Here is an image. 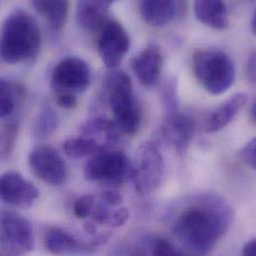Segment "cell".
Wrapping results in <instances>:
<instances>
[{"instance_id":"22","label":"cell","mask_w":256,"mask_h":256,"mask_svg":"<svg viewBox=\"0 0 256 256\" xmlns=\"http://www.w3.org/2000/svg\"><path fill=\"white\" fill-rule=\"evenodd\" d=\"M80 132L85 136H104L109 142H113L120 136V132L114 121L106 118H96L87 121L80 127Z\"/></svg>"},{"instance_id":"29","label":"cell","mask_w":256,"mask_h":256,"mask_svg":"<svg viewBox=\"0 0 256 256\" xmlns=\"http://www.w3.org/2000/svg\"><path fill=\"white\" fill-rule=\"evenodd\" d=\"M17 132H18V127L16 124H8L7 127L5 128V138H4V144H3V154H8L12 152L14 142H15V138L17 136Z\"/></svg>"},{"instance_id":"24","label":"cell","mask_w":256,"mask_h":256,"mask_svg":"<svg viewBox=\"0 0 256 256\" xmlns=\"http://www.w3.org/2000/svg\"><path fill=\"white\" fill-rule=\"evenodd\" d=\"M58 125L59 118L54 109L50 106H44L39 112L34 132L38 138H46L57 130Z\"/></svg>"},{"instance_id":"20","label":"cell","mask_w":256,"mask_h":256,"mask_svg":"<svg viewBox=\"0 0 256 256\" xmlns=\"http://www.w3.org/2000/svg\"><path fill=\"white\" fill-rule=\"evenodd\" d=\"M93 224L105 226L111 228L123 226L128 220V210L124 208H112L101 202L95 196V204L90 216Z\"/></svg>"},{"instance_id":"17","label":"cell","mask_w":256,"mask_h":256,"mask_svg":"<svg viewBox=\"0 0 256 256\" xmlns=\"http://www.w3.org/2000/svg\"><path fill=\"white\" fill-rule=\"evenodd\" d=\"M113 1L83 0L77 3V18L79 24L87 31L100 30L109 20L108 14Z\"/></svg>"},{"instance_id":"5","label":"cell","mask_w":256,"mask_h":256,"mask_svg":"<svg viewBox=\"0 0 256 256\" xmlns=\"http://www.w3.org/2000/svg\"><path fill=\"white\" fill-rule=\"evenodd\" d=\"M164 158L152 142H142L132 162L130 178L134 190L140 196L152 194L160 186L164 176Z\"/></svg>"},{"instance_id":"6","label":"cell","mask_w":256,"mask_h":256,"mask_svg":"<svg viewBox=\"0 0 256 256\" xmlns=\"http://www.w3.org/2000/svg\"><path fill=\"white\" fill-rule=\"evenodd\" d=\"M132 162L121 150H102L85 164L84 176L89 182L120 184L130 178Z\"/></svg>"},{"instance_id":"13","label":"cell","mask_w":256,"mask_h":256,"mask_svg":"<svg viewBox=\"0 0 256 256\" xmlns=\"http://www.w3.org/2000/svg\"><path fill=\"white\" fill-rule=\"evenodd\" d=\"M164 65L160 48L150 44L130 60V68L138 82L148 88L158 84Z\"/></svg>"},{"instance_id":"36","label":"cell","mask_w":256,"mask_h":256,"mask_svg":"<svg viewBox=\"0 0 256 256\" xmlns=\"http://www.w3.org/2000/svg\"><path fill=\"white\" fill-rule=\"evenodd\" d=\"M252 34L256 35V11L254 12V15H252Z\"/></svg>"},{"instance_id":"2","label":"cell","mask_w":256,"mask_h":256,"mask_svg":"<svg viewBox=\"0 0 256 256\" xmlns=\"http://www.w3.org/2000/svg\"><path fill=\"white\" fill-rule=\"evenodd\" d=\"M41 50L37 21L27 12L15 11L4 20L0 30V58L8 64H31Z\"/></svg>"},{"instance_id":"23","label":"cell","mask_w":256,"mask_h":256,"mask_svg":"<svg viewBox=\"0 0 256 256\" xmlns=\"http://www.w3.org/2000/svg\"><path fill=\"white\" fill-rule=\"evenodd\" d=\"M21 98H23L22 87L0 78V118L10 115Z\"/></svg>"},{"instance_id":"8","label":"cell","mask_w":256,"mask_h":256,"mask_svg":"<svg viewBox=\"0 0 256 256\" xmlns=\"http://www.w3.org/2000/svg\"><path fill=\"white\" fill-rule=\"evenodd\" d=\"M91 83V69L86 61L78 57H67L54 68L51 86L57 94H82Z\"/></svg>"},{"instance_id":"4","label":"cell","mask_w":256,"mask_h":256,"mask_svg":"<svg viewBox=\"0 0 256 256\" xmlns=\"http://www.w3.org/2000/svg\"><path fill=\"white\" fill-rule=\"evenodd\" d=\"M192 63L196 79L212 95L226 93L234 83V63L224 51L198 50L192 54Z\"/></svg>"},{"instance_id":"18","label":"cell","mask_w":256,"mask_h":256,"mask_svg":"<svg viewBox=\"0 0 256 256\" xmlns=\"http://www.w3.org/2000/svg\"><path fill=\"white\" fill-rule=\"evenodd\" d=\"M196 18L206 26L214 29H224L228 25L226 5L220 0H200L194 4Z\"/></svg>"},{"instance_id":"37","label":"cell","mask_w":256,"mask_h":256,"mask_svg":"<svg viewBox=\"0 0 256 256\" xmlns=\"http://www.w3.org/2000/svg\"><path fill=\"white\" fill-rule=\"evenodd\" d=\"M0 256H11V254H6L5 252H3V250H0Z\"/></svg>"},{"instance_id":"32","label":"cell","mask_w":256,"mask_h":256,"mask_svg":"<svg viewBox=\"0 0 256 256\" xmlns=\"http://www.w3.org/2000/svg\"><path fill=\"white\" fill-rule=\"evenodd\" d=\"M242 256H256V240L252 238L246 242L242 248Z\"/></svg>"},{"instance_id":"1","label":"cell","mask_w":256,"mask_h":256,"mask_svg":"<svg viewBox=\"0 0 256 256\" xmlns=\"http://www.w3.org/2000/svg\"><path fill=\"white\" fill-rule=\"evenodd\" d=\"M232 208L214 196L196 200L176 216L172 230L176 236L198 254H206L228 230Z\"/></svg>"},{"instance_id":"11","label":"cell","mask_w":256,"mask_h":256,"mask_svg":"<svg viewBox=\"0 0 256 256\" xmlns=\"http://www.w3.org/2000/svg\"><path fill=\"white\" fill-rule=\"evenodd\" d=\"M39 196L38 188L20 174L7 172L0 176V200L19 208H29Z\"/></svg>"},{"instance_id":"7","label":"cell","mask_w":256,"mask_h":256,"mask_svg":"<svg viewBox=\"0 0 256 256\" xmlns=\"http://www.w3.org/2000/svg\"><path fill=\"white\" fill-rule=\"evenodd\" d=\"M34 248L31 224L12 210H0V250L13 256H22Z\"/></svg>"},{"instance_id":"9","label":"cell","mask_w":256,"mask_h":256,"mask_svg":"<svg viewBox=\"0 0 256 256\" xmlns=\"http://www.w3.org/2000/svg\"><path fill=\"white\" fill-rule=\"evenodd\" d=\"M28 160L32 172L45 184L60 186L66 182V162L54 148L36 146L31 150Z\"/></svg>"},{"instance_id":"31","label":"cell","mask_w":256,"mask_h":256,"mask_svg":"<svg viewBox=\"0 0 256 256\" xmlns=\"http://www.w3.org/2000/svg\"><path fill=\"white\" fill-rule=\"evenodd\" d=\"M56 103L60 108L66 109V110H72L77 107L78 105V99L76 95L73 94H57Z\"/></svg>"},{"instance_id":"12","label":"cell","mask_w":256,"mask_h":256,"mask_svg":"<svg viewBox=\"0 0 256 256\" xmlns=\"http://www.w3.org/2000/svg\"><path fill=\"white\" fill-rule=\"evenodd\" d=\"M194 128V120L178 111L166 115L160 130L162 140L178 154H182L192 144Z\"/></svg>"},{"instance_id":"27","label":"cell","mask_w":256,"mask_h":256,"mask_svg":"<svg viewBox=\"0 0 256 256\" xmlns=\"http://www.w3.org/2000/svg\"><path fill=\"white\" fill-rule=\"evenodd\" d=\"M152 256H188L176 248L170 242L158 238L152 244Z\"/></svg>"},{"instance_id":"16","label":"cell","mask_w":256,"mask_h":256,"mask_svg":"<svg viewBox=\"0 0 256 256\" xmlns=\"http://www.w3.org/2000/svg\"><path fill=\"white\" fill-rule=\"evenodd\" d=\"M248 100L246 93H236L228 100L218 107L206 119L204 124V132L208 134L216 132L226 128L238 114L244 109Z\"/></svg>"},{"instance_id":"34","label":"cell","mask_w":256,"mask_h":256,"mask_svg":"<svg viewBox=\"0 0 256 256\" xmlns=\"http://www.w3.org/2000/svg\"><path fill=\"white\" fill-rule=\"evenodd\" d=\"M250 118H252V121L254 122V123H256V99L252 101V107H250Z\"/></svg>"},{"instance_id":"21","label":"cell","mask_w":256,"mask_h":256,"mask_svg":"<svg viewBox=\"0 0 256 256\" xmlns=\"http://www.w3.org/2000/svg\"><path fill=\"white\" fill-rule=\"evenodd\" d=\"M66 156L73 158H81L89 156H94L102 150L104 146L100 144L94 138L79 136L68 138L63 144Z\"/></svg>"},{"instance_id":"30","label":"cell","mask_w":256,"mask_h":256,"mask_svg":"<svg viewBox=\"0 0 256 256\" xmlns=\"http://www.w3.org/2000/svg\"><path fill=\"white\" fill-rule=\"evenodd\" d=\"M98 198L112 208H120L123 204V198L120 194L113 190H105L97 194Z\"/></svg>"},{"instance_id":"14","label":"cell","mask_w":256,"mask_h":256,"mask_svg":"<svg viewBox=\"0 0 256 256\" xmlns=\"http://www.w3.org/2000/svg\"><path fill=\"white\" fill-rule=\"evenodd\" d=\"M101 242H84L62 228H52L44 238L46 250L54 256H69L93 252Z\"/></svg>"},{"instance_id":"19","label":"cell","mask_w":256,"mask_h":256,"mask_svg":"<svg viewBox=\"0 0 256 256\" xmlns=\"http://www.w3.org/2000/svg\"><path fill=\"white\" fill-rule=\"evenodd\" d=\"M31 4L35 8L37 13L40 14L46 20L47 24L53 31H62L68 18V1L35 0L32 1Z\"/></svg>"},{"instance_id":"33","label":"cell","mask_w":256,"mask_h":256,"mask_svg":"<svg viewBox=\"0 0 256 256\" xmlns=\"http://www.w3.org/2000/svg\"><path fill=\"white\" fill-rule=\"evenodd\" d=\"M248 78L250 80L254 83L256 81V53H254L250 60H248Z\"/></svg>"},{"instance_id":"35","label":"cell","mask_w":256,"mask_h":256,"mask_svg":"<svg viewBox=\"0 0 256 256\" xmlns=\"http://www.w3.org/2000/svg\"><path fill=\"white\" fill-rule=\"evenodd\" d=\"M128 256H146V254H144V252L142 250V248H134Z\"/></svg>"},{"instance_id":"26","label":"cell","mask_w":256,"mask_h":256,"mask_svg":"<svg viewBox=\"0 0 256 256\" xmlns=\"http://www.w3.org/2000/svg\"><path fill=\"white\" fill-rule=\"evenodd\" d=\"M95 204L94 194H84L79 198L74 204V214L80 220H85L90 216Z\"/></svg>"},{"instance_id":"10","label":"cell","mask_w":256,"mask_h":256,"mask_svg":"<svg viewBox=\"0 0 256 256\" xmlns=\"http://www.w3.org/2000/svg\"><path fill=\"white\" fill-rule=\"evenodd\" d=\"M130 48L128 33L122 24L116 20H108L100 29L98 37V52L107 68L118 67Z\"/></svg>"},{"instance_id":"28","label":"cell","mask_w":256,"mask_h":256,"mask_svg":"<svg viewBox=\"0 0 256 256\" xmlns=\"http://www.w3.org/2000/svg\"><path fill=\"white\" fill-rule=\"evenodd\" d=\"M240 156L242 160L250 166L252 170H256V138H252L240 150Z\"/></svg>"},{"instance_id":"25","label":"cell","mask_w":256,"mask_h":256,"mask_svg":"<svg viewBox=\"0 0 256 256\" xmlns=\"http://www.w3.org/2000/svg\"><path fill=\"white\" fill-rule=\"evenodd\" d=\"M162 101L166 107V115L178 112V99L176 80L170 79L166 81L162 89Z\"/></svg>"},{"instance_id":"15","label":"cell","mask_w":256,"mask_h":256,"mask_svg":"<svg viewBox=\"0 0 256 256\" xmlns=\"http://www.w3.org/2000/svg\"><path fill=\"white\" fill-rule=\"evenodd\" d=\"M138 6L140 15L148 24L160 27L182 16L186 10V3L172 0H144L140 1Z\"/></svg>"},{"instance_id":"3","label":"cell","mask_w":256,"mask_h":256,"mask_svg":"<svg viewBox=\"0 0 256 256\" xmlns=\"http://www.w3.org/2000/svg\"><path fill=\"white\" fill-rule=\"evenodd\" d=\"M109 104L120 134L132 136L142 123V108L134 94L130 78L118 71L107 79Z\"/></svg>"}]
</instances>
